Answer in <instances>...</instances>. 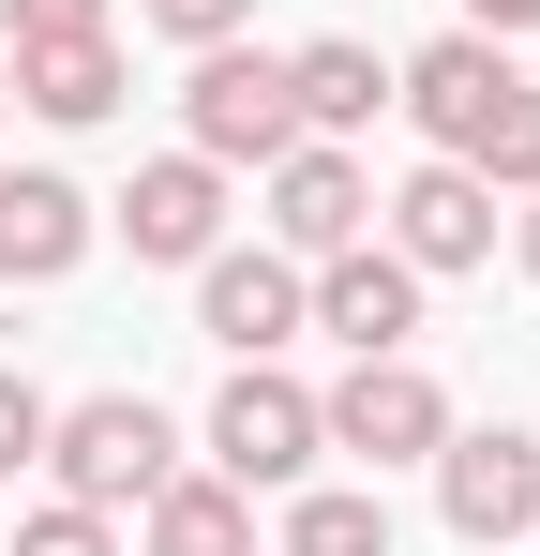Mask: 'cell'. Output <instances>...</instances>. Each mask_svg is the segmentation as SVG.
<instances>
[{
	"label": "cell",
	"instance_id": "cell-20",
	"mask_svg": "<svg viewBox=\"0 0 540 556\" xmlns=\"http://www.w3.org/2000/svg\"><path fill=\"white\" fill-rule=\"evenodd\" d=\"M30 466H46V391H30V376L0 362V496H15Z\"/></svg>",
	"mask_w": 540,
	"mask_h": 556
},
{
	"label": "cell",
	"instance_id": "cell-17",
	"mask_svg": "<svg viewBox=\"0 0 540 556\" xmlns=\"http://www.w3.org/2000/svg\"><path fill=\"white\" fill-rule=\"evenodd\" d=\"M465 166H480V181H496V195H540V76H526V91H511V105H496V136H480Z\"/></svg>",
	"mask_w": 540,
	"mask_h": 556
},
{
	"label": "cell",
	"instance_id": "cell-18",
	"mask_svg": "<svg viewBox=\"0 0 540 556\" xmlns=\"http://www.w3.org/2000/svg\"><path fill=\"white\" fill-rule=\"evenodd\" d=\"M15 556H136V542H120V511H76V496H46V511H15Z\"/></svg>",
	"mask_w": 540,
	"mask_h": 556
},
{
	"label": "cell",
	"instance_id": "cell-9",
	"mask_svg": "<svg viewBox=\"0 0 540 556\" xmlns=\"http://www.w3.org/2000/svg\"><path fill=\"white\" fill-rule=\"evenodd\" d=\"M105 226L136 241V271H195V256L226 241V166H210V151H151L136 181L105 195Z\"/></svg>",
	"mask_w": 540,
	"mask_h": 556
},
{
	"label": "cell",
	"instance_id": "cell-21",
	"mask_svg": "<svg viewBox=\"0 0 540 556\" xmlns=\"http://www.w3.org/2000/svg\"><path fill=\"white\" fill-rule=\"evenodd\" d=\"M166 46H226V30H256V0H136Z\"/></svg>",
	"mask_w": 540,
	"mask_h": 556
},
{
	"label": "cell",
	"instance_id": "cell-4",
	"mask_svg": "<svg viewBox=\"0 0 540 556\" xmlns=\"http://www.w3.org/2000/svg\"><path fill=\"white\" fill-rule=\"evenodd\" d=\"M316 437H331L360 481H390V466H436V437H450V391L421 376V346H390V362H346L331 391H316Z\"/></svg>",
	"mask_w": 540,
	"mask_h": 556
},
{
	"label": "cell",
	"instance_id": "cell-7",
	"mask_svg": "<svg viewBox=\"0 0 540 556\" xmlns=\"http://www.w3.org/2000/svg\"><path fill=\"white\" fill-rule=\"evenodd\" d=\"M436 511H450V542H540V437L450 421L436 437Z\"/></svg>",
	"mask_w": 540,
	"mask_h": 556
},
{
	"label": "cell",
	"instance_id": "cell-14",
	"mask_svg": "<svg viewBox=\"0 0 540 556\" xmlns=\"http://www.w3.org/2000/svg\"><path fill=\"white\" fill-rule=\"evenodd\" d=\"M120 91H136L120 30H76V46H15V105H30V121H61V136L120 121Z\"/></svg>",
	"mask_w": 540,
	"mask_h": 556
},
{
	"label": "cell",
	"instance_id": "cell-12",
	"mask_svg": "<svg viewBox=\"0 0 540 556\" xmlns=\"http://www.w3.org/2000/svg\"><path fill=\"white\" fill-rule=\"evenodd\" d=\"M105 241V195H76L61 166H0V286H61Z\"/></svg>",
	"mask_w": 540,
	"mask_h": 556
},
{
	"label": "cell",
	"instance_id": "cell-6",
	"mask_svg": "<svg viewBox=\"0 0 540 556\" xmlns=\"http://www.w3.org/2000/svg\"><path fill=\"white\" fill-rule=\"evenodd\" d=\"M496 226H511L496 181H480V166H450V151H421L406 181L375 195V241H390L421 286H436V271H480V256H496Z\"/></svg>",
	"mask_w": 540,
	"mask_h": 556
},
{
	"label": "cell",
	"instance_id": "cell-22",
	"mask_svg": "<svg viewBox=\"0 0 540 556\" xmlns=\"http://www.w3.org/2000/svg\"><path fill=\"white\" fill-rule=\"evenodd\" d=\"M465 30H496V46H526V30H540V0H465Z\"/></svg>",
	"mask_w": 540,
	"mask_h": 556
},
{
	"label": "cell",
	"instance_id": "cell-16",
	"mask_svg": "<svg viewBox=\"0 0 540 556\" xmlns=\"http://www.w3.org/2000/svg\"><path fill=\"white\" fill-rule=\"evenodd\" d=\"M270 556H390V496L375 481H285Z\"/></svg>",
	"mask_w": 540,
	"mask_h": 556
},
{
	"label": "cell",
	"instance_id": "cell-8",
	"mask_svg": "<svg viewBox=\"0 0 540 556\" xmlns=\"http://www.w3.org/2000/svg\"><path fill=\"white\" fill-rule=\"evenodd\" d=\"M270 181V256H346V241H375V181H360V151L346 136H300V151H270L256 166Z\"/></svg>",
	"mask_w": 540,
	"mask_h": 556
},
{
	"label": "cell",
	"instance_id": "cell-10",
	"mask_svg": "<svg viewBox=\"0 0 540 556\" xmlns=\"http://www.w3.org/2000/svg\"><path fill=\"white\" fill-rule=\"evenodd\" d=\"M195 331H210L226 362H285V346H300V256L210 241V256H195Z\"/></svg>",
	"mask_w": 540,
	"mask_h": 556
},
{
	"label": "cell",
	"instance_id": "cell-13",
	"mask_svg": "<svg viewBox=\"0 0 540 556\" xmlns=\"http://www.w3.org/2000/svg\"><path fill=\"white\" fill-rule=\"evenodd\" d=\"M136 556H256V496L226 466H166L136 496Z\"/></svg>",
	"mask_w": 540,
	"mask_h": 556
},
{
	"label": "cell",
	"instance_id": "cell-11",
	"mask_svg": "<svg viewBox=\"0 0 540 556\" xmlns=\"http://www.w3.org/2000/svg\"><path fill=\"white\" fill-rule=\"evenodd\" d=\"M300 331H331L346 362H390V346L421 331V271H406L390 241H346V256L300 271Z\"/></svg>",
	"mask_w": 540,
	"mask_h": 556
},
{
	"label": "cell",
	"instance_id": "cell-15",
	"mask_svg": "<svg viewBox=\"0 0 540 556\" xmlns=\"http://www.w3.org/2000/svg\"><path fill=\"white\" fill-rule=\"evenodd\" d=\"M285 91H300V136H360L390 105V61L360 30H316V46H285Z\"/></svg>",
	"mask_w": 540,
	"mask_h": 556
},
{
	"label": "cell",
	"instance_id": "cell-2",
	"mask_svg": "<svg viewBox=\"0 0 540 556\" xmlns=\"http://www.w3.org/2000/svg\"><path fill=\"white\" fill-rule=\"evenodd\" d=\"M180 151H210L226 181L270 166V151H300V91H285V46H195V76H180Z\"/></svg>",
	"mask_w": 540,
	"mask_h": 556
},
{
	"label": "cell",
	"instance_id": "cell-5",
	"mask_svg": "<svg viewBox=\"0 0 540 556\" xmlns=\"http://www.w3.org/2000/svg\"><path fill=\"white\" fill-rule=\"evenodd\" d=\"M511 91H526V61H511L496 30H436L421 61H390V105L421 121V151H450V166L496 136V105H511Z\"/></svg>",
	"mask_w": 540,
	"mask_h": 556
},
{
	"label": "cell",
	"instance_id": "cell-1",
	"mask_svg": "<svg viewBox=\"0 0 540 556\" xmlns=\"http://www.w3.org/2000/svg\"><path fill=\"white\" fill-rule=\"evenodd\" d=\"M166 466H195V452H180V421L151 391H76V406H46V481H61L76 511H136Z\"/></svg>",
	"mask_w": 540,
	"mask_h": 556
},
{
	"label": "cell",
	"instance_id": "cell-3",
	"mask_svg": "<svg viewBox=\"0 0 540 556\" xmlns=\"http://www.w3.org/2000/svg\"><path fill=\"white\" fill-rule=\"evenodd\" d=\"M316 391L285 362H226V391H210V421H195V466H226L241 496H285V481H316Z\"/></svg>",
	"mask_w": 540,
	"mask_h": 556
},
{
	"label": "cell",
	"instance_id": "cell-23",
	"mask_svg": "<svg viewBox=\"0 0 540 556\" xmlns=\"http://www.w3.org/2000/svg\"><path fill=\"white\" fill-rule=\"evenodd\" d=\"M511 256H526V286H540V195H526V211H511Z\"/></svg>",
	"mask_w": 540,
	"mask_h": 556
},
{
	"label": "cell",
	"instance_id": "cell-24",
	"mask_svg": "<svg viewBox=\"0 0 540 556\" xmlns=\"http://www.w3.org/2000/svg\"><path fill=\"white\" fill-rule=\"evenodd\" d=\"M0 105H15V46H0Z\"/></svg>",
	"mask_w": 540,
	"mask_h": 556
},
{
	"label": "cell",
	"instance_id": "cell-19",
	"mask_svg": "<svg viewBox=\"0 0 540 556\" xmlns=\"http://www.w3.org/2000/svg\"><path fill=\"white\" fill-rule=\"evenodd\" d=\"M76 30H120V0H0V46H76Z\"/></svg>",
	"mask_w": 540,
	"mask_h": 556
}]
</instances>
